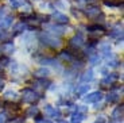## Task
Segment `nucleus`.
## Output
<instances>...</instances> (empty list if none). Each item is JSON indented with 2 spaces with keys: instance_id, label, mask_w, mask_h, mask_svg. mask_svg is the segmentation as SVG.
Instances as JSON below:
<instances>
[{
  "instance_id": "nucleus-26",
  "label": "nucleus",
  "mask_w": 124,
  "mask_h": 123,
  "mask_svg": "<svg viewBox=\"0 0 124 123\" xmlns=\"http://www.w3.org/2000/svg\"><path fill=\"white\" fill-rule=\"evenodd\" d=\"M94 123H105V118H104V116H100V118H99V119H97Z\"/></svg>"
},
{
  "instance_id": "nucleus-4",
  "label": "nucleus",
  "mask_w": 124,
  "mask_h": 123,
  "mask_svg": "<svg viewBox=\"0 0 124 123\" xmlns=\"http://www.w3.org/2000/svg\"><path fill=\"white\" fill-rule=\"evenodd\" d=\"M85 39H84V35L82 34H77L70 39V47H73L74 50H77L78 47H81L84 45Z\"/></svg>"
},
{
  "instance_id": "nucleus-9",
  "label": "nucleus",
  "mask_w": 124,
  "mask_h": 123,
  "mask_svg": "<svg viewBox=\"0 0 124 123\" xmlns=\"http://www.w3.org/2000/svg\"><path fill=\"white\" fill-rule=\"evenodd\" d=\"M121 118H123V104L116 107L115 111L112 112V119L113 120H121Z\"/></svg>"
},
{
  "instance_id": "nucleus-16",
  "label": "nucleus",
  "mask_w": 124,
  "mask_h": 123,
  "mask_svg": "<svg viewBox=\"0 0 124 123\" xmlns=\"http://www.w3.org/2000/svg\"><path fill=\"white\" fill-rule=\"evenodd\" d=\"M107 102H108V103H116V102H119L117 92H109L108 96H107Z\"/></svg>"
},
{
  "instance_id": "nucleus-10",
  "label": "nucleus",
  "mask_w": 124,
  "mask_h": 123,
  "mask_svg": "<svg viewBox=\"0 0 124 123\" xmlns=\"http://www.w3.org/2000/svg\"><path fill=\"white\" fill-rule=\"evenodd\" d=\"M85 14H86L89 18H93V16H96V15H99V14H100V8H99V7H96V6H90V7H88V8H86Z\"/></svg>"
},
{
  "instance_id": "nucleus-11",
  "label": "nucleus",
  "mask_w": 124,
  "mask_h": 123,
  "mask_svg": "<svg viewBox=\"0 0 124 123\" xmlns=\"http://www.w3.org/2000/svg\"><path fill=\"white\" fill-rule=\"evenodd\" d=\"M11 23H12V18L11 16H3V18H0V27L1 28L9 27Z\"/></svg>"
},
{
  "instance_id": "nucleus-22",
  "label": "nucleus",
  "mask_w": 124,
  "mask_h": 123,
  "mask_svg": "<svg viewBox=\"0 0 124 123\" xmlns=\"http://www.w3.org/2000/svg\"><path fill=\"white\" fill-rule=\"evenodd\" d=\"M35 73H37L38 77H42V79H45V77L49 76L50 72H49V69H43V68H42V69H39V70H37Z\"/></svg>"
},
{
  "instance_id": "nucleus-3",
  "label": "nucleus",
  "mask_w": 124,
  "mask_h": 123,
  "mask_svg": "<svg viewBox=\"0 0 124 123\" xmlns=\"http://www.w3.org/2000/svg\"><path fill=\"white\" fill-rule=\"evenodd\" d=\"M101 99H102L101 92H100V91H94V92L88 93L84 97V100H85V103H97V102H100Z\"/></svg>"
},
{
  "instance_id": "nucleus-19",
  "label": "nucleus",
  "mask_w": 124,
  "mask_h": 123,
  "mask_svg": "<svg viewBox=\"0 0 124 123\" xmlns=\"http://www.w3.org/2000/svg\"><path fill=\"white\" fill-rule=\"evenodd\" d=\"M100 50H101V53H104L105 55L111 54V46H109L108 43H102L101 46H100Z\"/></svg>"
},
{
  "instance_id": "nucleus-18",
  "label": "nucleus",
  "mask_w": 124,
  "mask_h": 123,
  "mask_svg": "<svg viewBox=\"0 0 124 123\" xmlns=\"http://www.w3.org/2000/svg\"><path fill=\"white\" fill-rule=\"evenodd\" d=\"M104 4L107 7H119L121 6V1H119V0H104Z\"/></svg>"
},
{
  "instance_id": "nucleus-21",
  "label": "nucleus",
  "mask_w": 124,
  "mask_h": 123,
  "mask_svg": "<svg viewBox=\"0 0 124 123\" xmlns=\"http://www.w3.org/2000/svg\"><path fill=\"white\" fill-rule=\"evenodd\" d=\"M111 35H112V37H116V38H120V39H121V37H123L121 27H120V28H119V27L113 28V30H112V33H111Z\"/></svg>"
},
{
  "instance_id": "nucleus-29",
  "label": "nucleus",
  "mask_w": 124,
  "mask_h": 123,
  "mask_svg": "<svg viewBox=\"0 0 124 123\" xmlns=\"http://www.w3.org/2000/svg\"><path fill=\"white\" fill-rule=\"evenodd\" d=\"M4 120H6V119H4V115L0 114V123H4Z\"/></svg>"
},
{
  "instance_id": "nucleus-6",
  "label": "nucleus",
  "mask_w": 124,
  "mask_h": 123,
  "mask_svg": "<svg viewBox=\"0 0 124 123\" xmlns=\"http://www.w3.org/2000/svg\"><path fill=\"white\" fill-rule=\"evenodd\" d=\"M53 18L55 19V23H58V25H68V23H69V18L65 15V14L54 12L53 14Z\"/></svg>"
},
{
  "instance_id": "nucleus-15",
  "label": "nucleus",
  "mask_w": 124,
  "mask_h": 123,
  "mask_svg": "<svg viewBox=\"0 0 124 123\" xmlns=\"http://www.w3.org/2000/svg\"><path fill=\"white\" fill-rule=\"evenodd\" d=\"M26 115H27L28 118H34V116H38L39 115V110H38V107H30L27 110V112H26Z\"/></svg>"
},
{
  "instance_id": "nucleus-2",
  "label": "nucleus",
  "mask_w": 124,
  "mask_h": 123,
  "mask_svg": "<svg viewBox=\"0 0 124 123\" xmlns=\"http://www.w3.org/2000/svg\"><path fill=\"white\" fill-rule=\"evenodd\" d=\"M22 97H23V100L27 102V103H35V102H38V100L40 99V96H39L38 92H35L34 89L26 88V89L22 91Z\"/></svg>"
},
{
  "instance_id": "nucleus-23",
  "label": "nucleus",
  "mask_w": 124,
  "mask_h": 123,
  "mask_svg": "<svg viewBox=\"0 0 124 123\" xmlns=\"http://www.w3.org/2000/svg\"><path fill=\"white\" fill-rule=\"evenodd\" d=\"M99 61H100V55H99V53H94V54H92V55H90L89 62H90L92 65H96V64H99Z\"/></svg>"
},
{
  "instance_id": "nucleus-31",
  "label": "nucleus",
  "mask_w": 124,
  "mask_h": 123,
  "mask_svg": "<svg viewBox=\"0 0 124 123\" xmlns=\"http://www.w3.org/2000/svg\"><path fill=\"white\" fill-rule=\"evenodd\" d=\"M59 123H68V122H59Z\"/></svg>"
},
{
  "instance_id": "nucleus-12",
  "label": "nucleus",
  "mask_w": 124,
  "mask_h": 123,
  "mask_svg": "<svg viewBox=\"0 0 124 123\" xmlns=\"http://www.w3.org/2000/svg\"><path fill=\"white\" fill-rule=\"evenodd\" d=\"M93 80V70L92 69H89V70H86L82 76H81V81H84V83H89V81Z\"/></svg>"
},
{
  "instance_id": "nucleus-14",
  "label": "nucleus",
  "mask_w": 124,
  "mask_h": 123,
  "mask_svg": "<svg viewBox=\"0 0 124 123\" xmlns=\"http://www.w3.org/2000/svg\"><path fill=\"white\" fill-rule=\"evenodd\" d=\"M88 89H89V85H78L76 88V95L77 96L85 95V93H88Z\"/></svg>"
},
{
  "instance_id": "nucleus-1",
  "label": "nucleus",
  "mask_w": 124,
  "mask_h": 123,
  "mask_svg": "<svg viewBox=\"0 0 124 123\" xmlns=\"http://www.w3.org/2000/svg\"><path fill=\"white\" fill-rule=\"evenodd\" d=\"M39 38H40V42L43 43V45H46V46L54 47V49H57V47L61 46V41H59L58 38H55L53 34H50V33L40 34Z\"/></svg>"
},
{
  "instance_id": "nucleus-5",
  "label": "nucleus",
  "mask_w": 124,
  "mask_h": 123,
  "mask_svg": "<svg viewBox=\"0 0 124 123\" xmlns=\"http://www.w3.org/2000/svg\"><path fill=\"white\" fill-rule=\"evenodd\" d=\"M45 112H46V115H49L50 118H55V119L61 118V111H59L58 108L53 107V105L47 104L46 107H45Z\"/></svg>"
},
{
  "instance_id": "nucleus-20",
  "label": "nucleus",
  "mask_w": 124,
  "mask_h": 123,
  "mask_svg": "<svg viewBox=\"0 0 124 123\" xmlns=\"http://www.w3.org/2000/svg\"><path fill=\"white\" fill-rule=\"evenodd\" d=\"M9 3H11V6L15 7V8H18V7H22L26 4V0H9Z\"/></svg>"
},
{
  "instance_id": "nucleus-28",
  "label": "nucleus",
  "mask_w": 124,
  "mask_h": 123,
  "mask_svg": "<svg viewBox=\"0 0 124 123\" xmlns=\"http://www.w3.org/2000/svg\"><path fill=\"white\" fill-rule=\"evenodd\" d=\"M3 88H4V81L1 80V79H0V91H1Z\"/></svg>"
},
{
  "instance_id": "nucleus-13",
  "label": "nucleus",
  "mask_w": 124,
  "mask_h": 123,
  "mask_svg": "<svg viewBox=\"0 0 124 123\" xmlns=\"http://www.w3.org/2000/svg\"><path fill=\"white\" fill-rule=\"evenodd\" d=\"M85 119V114H81V112H74V114L71 115V122L73 123H80L81 120Z\"/></svg>"
},
{
  "instance_id": "nucleus-24",
  "label": "nucleus",
  "mask_w": 124,
  "mask_h": 123,
  "mask_svg": "<svg viewBox=\"0 0 124 123\" xmlns=\"http://www.w3.org/2000/svg\"><path fill=\"white\" fill-rule=\"evenodd\" d=\"M4 97L8 99V100H14V99H16V92L15 91H7L4 93Z\"/></svg>"
},
{
  "instance_id": "nucleus-8",
  "label": "nucleus",
  "mask_w": 124,
  "mask_h": 123,
  "mask_svg": "<svg viewBox=\"0 0 124 123\" xmlns=\"http://www.w3.org/2000/svg\"><path fill=\"white\" fill-rule=\"evenodd\" d=\"M14 49H15V46H14L12 42H4L1 43V46H0V50H1V53H4V54H11V53L14 52Z\"/></svg>"
},
{
  "instance_id": "nucleus-27",
  "label": "nucleus",
  "mask_w": 124,
  "mask_h": 123,
  "mask_svg": "<svg viewBox=\"0 0 124 123\" xmlns=\"http://www.w3.org/2000/svg\"><path fill=\"white\" fill-rule=\"evenodd\" d=\"M37 123H53V122H51V120H45L43 119V120H38Z\"/></svg>"
},
{
  "instance_id": "nucleus-17",
  "label": "nucleus",
  "mask_w": 124,
  "mask_h": 123,
  "mask_svg": "<svg viewBox=\"0 0 124 123\" xmlns=\"http://www.w3.org/2000/svg\"><path fill=\"white\" fill-rule=\"evenodd\" d=\"M88 31L89 33H101L104 31V27L99 25H93V26H88Z\"/></svg>"
},
{
  "instance_id": "nucleus-30",
  "label": "nucleus",
  "mask_w": 124,
  "mask_h": 123,
  "mask_svg": "<svg viewBox=\"0 0 124 123\" xmlns=\"http://www.w3.org/2000/svg\"><path fill=\"white\" fill-rule=\"evenodd\" d=\"M111 123H121V120H113V122H111Z\"/></svg>"
},
{
  "instance_id": "nucleus-25",
  "label": "nucleus",
  "mask_w": 124,
  "mask_h": 123,
  "mask_svg": "<svg viewBox=\"0 0 124 123\" xmlns=\"http://www.w3.org/2000/svg\"><path fill=\"white\" fill-rule=\"evenodd\" d=\"M9 64V58L7 55H3V57H0V66H6V65Z\"/></svg>"
},
{
  "instance_id": "nucleus-7",
  "label": "nucleus",
  "mask_w": 124,
  "mask_h": 123,
  "mask_svg": "<svg viewBox=\"0 0 124 123\" xmlns=\"http://www.w3.org/2000/svg\"><path fill=\"white\" fill-rule=\"evenodd\" d=\"M117 79H119L117 74H116V73H112V74H109V76H107L105 79H102V80H101V85H102V87H108V85L111 87L112 84L117 80Z\"/></svg>"
}]
</instances>
